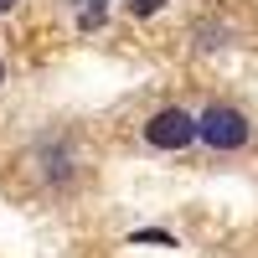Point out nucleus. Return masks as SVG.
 <instances>
[{"instance_id": "obj_2", "label": "nucleus", "mask_w": 258, "mask_h": 258, "mask_svg": "<svg viewBox=\"0 0 258 258\" xmlns=\"http://www.w3.org/2000/svg\"><path fill=\"white\" fill-rule=\"evenodd\" d=\"M31 160H36V176L41 186H52V191H73L78 186V145L62 135H41L36 150H31Z\"/></svg>"}, {"instance_id": "obj_3", "label": "nucleus", "mask_w": 258, "mask_h": 258, "mask_svg": "<svg viewBox=\"0 0 258 258\" xmlns=\"http://www.w3.org/2000/svg\"><path fill=\"white\" fill-rule=\"evenodd\" d=\"M145 145L150 150H165V155H176V150H191L197 145V114L176 109V103H165L145 119Z\"/></svg>"}, {"instance_id": "obj_8", "label": "nucleus", "mask_w": 258, "mask_h": 258, "mask_svg": "<svg viewBox=\"0 0 258 258\" xmlns=\"http://www.w3.org/2000/svg\"><path fill=\"white\" fill-rule=\"evenodd\" d=\"M0 83H6V62H0Z\"/></svg>"}, {"instance_id": "obj_6", "label": "nucleus", "mask_w": 258, "mask_h": 258, "mask_svg": "<svg viewBox=\"0 0 258 258\" xmlns=\"http://www.w3.org/2000/svg\"><path fill=\"white\" fill-rule=\"evenodd\" d=\"M160 6H165V0H129V16H140V21H145V16H155Z\"/></svg>"}, {"instance_id": "obj_5", "label": "nucleus", "mask_w": 258, "mask_h": 258, "mask_svg": "<svg viewBox=\"0 0 258 258\" xmlns=\"http://www.w3.org/2000/svg\"><path fill=\"white\" fill-rule=\"evenodd\" d=\"M197 41H202V47H222V41H227V26H197Z\"/></svg>"}, {"instance_id": "obj_1", "label": "nucleus", "mask_w": 258, "mask_h": 258, "mask_svg": "<svg viewBox=\"0 0 258 258\" xmlns=\"http://www.w3.org/2000/svg\"><path fill=\"white\" fill-rule=\"evenodd\" d=\"M197 140L207 150H217V155H232V150H243L253 140V124L243 109H232V103H207L197 114Z\"/></svg>"}, {"instance_id": "obj_4", "label": "nucleus", "mask_w": 258, "mask_h": 258, "mask_svg": "<svg viewBox=\"0 0 258 258\" xmlns=\"http://www.w3.org/2000/svg\"><path fill=\"white\" fill-rule=\"evenodd\" d=\"M129 243H160V248H176V232H165V227H135V232H129Z\"/></svg>"}, {"instance_id": "obj_7", "label": "nucleus", "mask_w": 258, "mask_h": 258, "mask_svg": "<svg viewBox=\"0 0 258 258\" xmlns=\"http://www.w3.org/2000/svg\"><path fill=\"white\" fill-rule=\"evenodd\" d=\"M16 11V0H0V16H11Z\"/></svg>"}]
</instances>
